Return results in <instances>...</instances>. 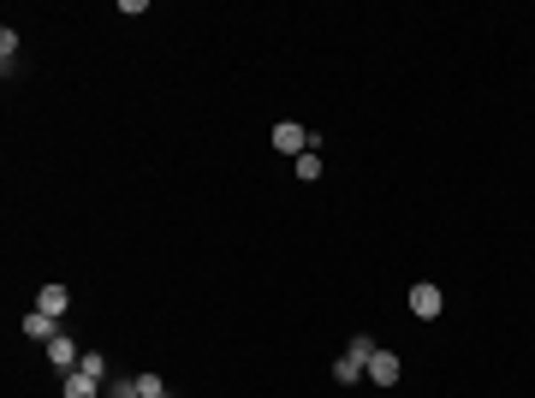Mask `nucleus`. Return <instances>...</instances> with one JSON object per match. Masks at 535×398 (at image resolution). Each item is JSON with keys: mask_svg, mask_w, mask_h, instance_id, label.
<instances>
[{"mask_svg": "<svg viewBox=\"0 0 535 398\" xmlns=\"http://www.w3.org/2000/svg\"><path fill=\"white\" fill-rule=\"evenodd\" d=\"M440 309H446L440 285H429V279H422V285H411V316H416V321H435Z\"/></svg>", "mask_w": 535, "mask_h": 398, "instance_id": "nucleus-1", "label": "nucleus"}, {"mask_svg": "<svg viewBox=\"0 0 535 398\" xmlns=\"http://www.w3.org/2000/svg\"><path fill=\"white\" fill-rule=\"evenodd\" d=\"M42 351H48V363H54V375H72V369L83 363V351H78V345H72L66 333H59L54 345H42Z\"/></svg>", "mask_w": 535, "mask_h": 398, "instance_id": "nucleus-2", "label": "nucleus"}, {"mask_svg": "<svg viewBox=\"0 0 535 398\" xmlns=\"http://www.w3.org/2000/svg\"><path fill=\"white\" fill-rule=\"evenodd\" d=\"M310 143H316V137H310L303 125H292V120H286V125H274V149H279V155H303Z\"/></svg>", "mask_w": 535, "mask_h": 398, "instance_id": "nucleus-3", "label": "nucleus"}, {"mask_svg": "<svg viewBox=\"0 0 535 398\" xmlns=\"http://www.w3.org/2000/svg\"><path fill=\"white\" fill-rule=\"evenodd\" d=\"M398 375H405V363H398L393 351H375V357H369V380H375V386H398Z\"/></svg>", "mask_w": 535, "mask_h": 398, "instance_id": "nucleus-4", "label": "nucleus"}, {"mask_svg": "<svg viewBox=\"0 0 535 398\" xmlns=\"http://www.w3.org/2000/svg\"><path fill=\"white\" fill-rule=\"evenodd\" d=\"M36 309H42V316H66V309H72V292H66V285H42V292H36Z\"/></svg>", "mask_w": 535, "mask_h": 398, "instance_id": "nucleus-5", "label": "nucleus"}, {"mask_svg": "<svg viewBox=\"0 0 535 398\" xmlns=\"http://www.w3.org/2000/svg\"><path fill=\"white\" fill-rule=\"evenodd\" d=\"M24 339H36V345H54V339H59L54 316H42V309H30V316H24Z\"/></svg>", "mask_w": 535, "mask_h": 398, "instance_id": "nucleus-6", "label": "nucleus"}, {"mask_svg": "<svg viewBox=\"0 0 535 398\" xmlns=\"http://www.w3.org/2000/svg\"><path fill=\"white\" fill-rule=\"evenodd\" d=\"M363 375H369V363H357L351 351H345V357L334 363V380H339V386H357V380H363Z\"/></svg>", "mask_w": 535, "mask_h": 398, "instance_id": "nucleus-7", "label": "nucleus"}, {"mask_svg": "<svg viewBox=\"0 0 535 398\" xmlns=\"http://www.w3.org/2000/svg\"><path fill=\"white\" fill-rule=\"evenodd\" d=\"M66 398H101V380H90V375H66Z\"/></svg>", "mask_w": 535, "mask_h": 398, "instance_id": "nucleus-8", "label": "nucleus"}, {"mask_svg": "<svg viewBox=\"0 0 535 398\" xmlns=\"http://www.w3.org/2000/svg\"><path fill=\"white\" fill-rule=\"evenodd\" d=\"M101 398H138V375H119L101 386Z\"/></svg>", "mask_w": 535, "mask_h": 398, "instance_id": "nucleus-9", "label": "nucleus"}, {"mask_svg": "<svg viewBox=\"0 0 535 398\" xmlns=\"http://www.w3.org/2000/svg\"><path fill=\"white\" fill-rule=\"evenodd\" d=\"M0 60H6V78H12V60H19V30H0Z\"/></svg>", "mask_w": 535, "mask_h": 398, "instance_id": "nucleus-10", "label": "nucleus"}, {"mask_svg": "<svg viewBox=\"0 0 535 398\" xmlns=\"http://www.w3.org/2000/svg\"><path fill=\"white\" fill-rule=\"evenodd\" d=\"M78 375H90V380H101V386H107V363H101L96 351H83V363H78Z\"/></svg>", "mask_w": 535, "mask_h": 398, "instance_id": "nucleus-11", "label": "nucleus"}, {"mask_svg": "<svg viewBox=\"0 0 535 398\" xmlns=\"http://www.w3.org/2000/svg\"><path fill=\"white\" fill-rule=\"evenodd\" d=\"M345 351H351L357 363H369V357H375V351H381V345H375V339H369V333H357L351 345H345Z\"/></svg>", "mask_w": 535, "mask_h": 398, "instance_id": "nucleus-12", "label": "nucleus"}, {"mask_svg": "<svg viewBox=\"0 0 535 398\" xmlns=\"http://www.w3.org/2000/svg\"><path fill=\"white\" fill-rule=\"evenodd\" d=\"M297 179H321V160H316V149H303V155H297Z\"/></svg>", "mask_w": 535, "mask_h": 398, "instance_id": "nucleus-13", "label": "nucleus"}, {"mask_svg": "<svg viewBox=\"0 0 535 398\" xmlns=\"http://www.w3.org/2000/svg\"><path fill=\"white\" fill-rule=\"evenodd\" d=\"M138 398H167V386H161V375H138Z\"/></svg>", "mask_w": 535, "mask_h": 398, "instance_id": "nucleus-14", "label": "nucleus"}]
</instances>
